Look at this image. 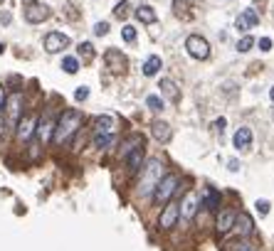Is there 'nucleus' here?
Masks as SVG:
<instances>
[{"label":"nucleus","instance_id":"4be33fe9","mask_svg":"<svg viewBox=\"0 0 274 251\" xmlns=\"http://www.w3.org/2000/svg\"><path fill=\"white\" fill-rule=\"evenodd\" d=\"M136 18H139L141 23L151 25V23H156V10L149 8V5H139V8H136Z\"/></svg>","mask_w":274,"mask_h":251},{"label":"nucleus","instance_id":"f3484780","mask_svg":"<svg viewBox=\"0 0 274 251\" xmlns=\"http://www.w3.org/2000/svg\"><path fill=\"white\" fill-rule=\"evenodd\" d=\"M151 133H153V138H156V140L168 143L173 131H171V126H168L166 121H153V123H151Z\"/></svg>","mask_w":274,"mask_h":251},{"label":"nucleus","instance_id":"c9c22d12","mask_svg":"<svg viewBox=\"0 0 274 251\" xmlns=\"http://www.w3.org/2000/svg\"><path fill=\"white\" fill-rule=\"evenodd\" d=\"M94 32H96L99 37H104V35L109 32V25H106V23H96V25H94Z\"/></svg>","mask_w":274,"mask_h":251},{"label":"nucleus","instance_id":"0eeeda50","mask_svg":"<svg viewBox=\"0 0 274 251\" xmlns=\"http://www.w3.org/2000/svg\"><path fill=\"white\" fill-rule=\"evenodd\" d=\"M50 18V8L45 3H37V0H28L25 3V20L32 25H40Z\"/></svg>","mask_w":274,"mask_h":251},{"label":"nucleus","instance_id":"2f4dec72","mask_svg":"<svg viewBox=\"0 0 274 251\" xmlns=\"http://www.w3.org/2000/svg\"><path fill=\"white\" fill-rule=\"evenodd\" d=\"M87 96H89V89H87V86H79V89L74 91V99H77V101H84Z\"/></svg>","mask_w":274,"mask_h":251},{"label":"nucleus","instance_id":"5701e85b","mask_svg":"<svg viewBox=\"0 0 274 251\" xmlns=\"http://www.w3.org/2000/svg\"><path fill=\"white\" fill-rule=\"evenodd\" d=\"M116 143V133H94V145L96 148H111Z\"/></svg>","mask_w":274,"mask_h":251},{"label":"nucleus","instance_id":"c756f323","mask_svg":"<svg viewBox=\"0 0 274 251\" xmlns=\"http://www.w3.org/2000/svg\"><path fill=\"white\" fill-rule=\"evenodd\" d=\"M252 47H254V37H242L237 42V52H249Z\"/></svg>","mask_w":274,"mask_h":251},{"label":"nucleus","instance_id":"2eb2a0df","mask_svg":"<svg viewBox=\"0 0 274 251\" xmlns=\"http://www.w3.org/2000/svg\"><path fill=\"white\" fill-rule=\"evenodd\" d=\"M235 217H237V212H235V209H230V207L220 209V214H217V231H220V234H227V231H232Z\"/></svg>","mask_w":274,"mask_h":251},{"label":"nucleus","instance_id":"393cba45","mask_svg":"<svg viewBox=\"0 0 274 251\" xmlns=\"http://www.w3.org/2000/svg\"><path fill=\"white\" fill-rule=\"evenodd\" d=\"M62 72L77 74V72H79V59H77V57H64V59H62Z\"/></svg>","mask_w":274,"mask_h":251},{"label":"nucleus","instance_id":"f03ea898","mask_svg":"<svg viewBox=\"0 0 274 251\" xmlns=\"http://www.w3.org/2000/svg\"><path fill=\"white\" fill-rule=\"evenodd\" d=\"M166 175V170H163V163L161 160H149V163H144V175H141V180H139V195L141 197H149L156 190V185L161 182V177Z\"/></svg>","mask_w":274,"mask_h":251},{"label":"nucleus","instance_id":"9d476101","mask_svg":"<svg viewBox=\"0 0 274 251\" xmlns=\"http://www.w3.org/2000/svg\"><path fill=\"white\" fill-rule=\"evenodd\" d=\"M35 128H37V118L30 116V113H25L20 121H18V126H15V131H18V140H30L35 136Z\"/></svg>","mask_w":274,"mask_h":251},{"label":"nucleus","instance_id":"aec40b11","mask_svg":"<svg viewBox=\"0 0 274 251\" xmlns=\"http://www.w3.org/2000/svg\"><path fill=\"white\" fill-rule=\"evenodd\" d=\"M158 86H161V94H163L166 99H171V101H178V99H181L178 84L173 82V79H168V77H166V79H161V84H158Z\"/></svg>","mask_w":274,"mask_h":251},{"label":"nucleus","instance_id":"ea45409f","mask_svg":"<svg viewBox=\"0 0 274 251\" xmlns=\"http://www.w3.org/2000/svg\"><path fill=\"white\" fill-rule=\"evenodd\" d=\"M215 128H217V131H222V128H225V118H217V123H215Z\"/></svg>","mask_w":274,"mask_h":251},{"label":"nucleus","instance_id":"412c9836","mask_svg":"<svg viewBox=\"0 0 274 251\" xmlns=\"http://www.w3.org/2000/svg\"><path fill=\"white\" fill-rule=\"evenodd\" d=\"M171 8H173V15H176V18H181V20H193V13H190V3H188V0H173Z\"/></svg>","mask_w":274,"mask_h":251},{"label":"nucleus","instance_id":"f704fd0d","mask_svg":"<svg viewBox=\"0 0 274 251\" xmlns=\"http://www.w3.org/2000/svg\"><path fill=\"white\" fill-rule=\"evenodd\" d=\"M235 28L240 30V32H249V25H247V20H244L242 15H240V18L235 20Z\"/></svg>","mask_w":274,"mask_h":251},{"label":"nucleus","instance_id":"79ce46f5","mask_svg":"<svg viewBox=\"0 0 274 251\" xmlns=\"http://www.w3.org/2000/svg\"><path fill=\"white\" fill-rule=\"evenodd\" d=\"M3 52H5V45H0V55H3Z\"/></svg>","mask_w":274,"mask_h":251},{"label":"nucleus","instance_id":"a19ab883","mask_svg":"<svg viewBox=\"0 0 274 251\" xmlns=\"http://www.w3.org/2000/svg\"><path fill=\"white\" fill-rule=\"evenodd\" d=\"M269 99H272V101H274V86H272V91H269Z\"/></svg>","mask_w":274,"mask_h":251},{"label":"nucleus","instance_id":"e433bc0d","mask_svg":"<svg viewBox=\"0 0 274 251\" xmlns=\"http://www.w3.org/2000/svg\"><path fill=\"white\" fill-rule=\"evenodd\" d=\"M232 251H257V249H254L252 244H247V241H237V244H235V249H232Z\"/></svg>","mask_w":274,"mask_h":251},{"label":"nucleus","instance_id":"72a5a7b5","mask_svg":"<svg viewBox=\"0 0 274 251\" xmlns=\"http://www.w3.org/2000/svg\"><path fill=\"white\" fill-rule=\"evenodd\" d=\"M257 45H259V50H262V52H269V50H272V40H269V37H262Z\"/></svg>","mask_w":274,"mask_h":251},{"label":"nucleus","instance_id":"423d86ee","mask_svg":"<svg viewBox=\"0 0 274 251\" xmlns=\"http://www.w3.org/2000/svg\"><path fill=\"white\" fill-rule=\"evenodd\" d=\"M178 219H181L178 204H176V202H168V204H163V209H161V214H158V229L168 231V229H173V226L178 224Z\"/></svg>","mask_w":274,"mask_h":251},{"label":"nucleus","instance_id":"c85d7f7f","mask_svg":"<svg viewBox=\"0 0 274 251\" xmlns=\"http://www.w3.org/2000/svg\"><path fill=\"white\" fill-rule=\"evenodd\" d=\"M146 104H149V109H151L153 113L163 111V99H161V96H156V94H151V96L146 99Z\"/></svg>","mask_w":274,"mask_h":251},{"label":"nucleus","instance_id":"6e6552de","mask_svg":"<svg viewBox=\"0 0 274 251\" xmlns=\"http://www.w3.org/2000/svg\"><path fill=\"white\" fill-rule=\"evenodd\" d=\"M5 106H8L5 123H8L10 131H15V126H18V121H20V111H23V96H20V94H13V96L5 101Z\"/></svg>","mask_w":274,"mask_h":251},{"label":"nucleus","instance_id":"f8f14e48","mask_svg":"<svg viewBox=\"0 0 274 251\" xmlns=\"http://www.w3.org/2000/svg\"><path fill=\"white\" fill-rule=\"evenodd\" d=\"M104 59H106V64L116 72V74H123L126 72V67H128V62H126V55L123 52H119L116 47H109L106 50V55H104Z\"/></svg>","mask_w":274,"mask_h":251},{"label":"nucleus","instance_id":"bb28decb","mask_svg":"<svg viewBox=\"0 0 274 251\" xmlns=\"http://www.w3.org/2000/svg\"><path fill=\"white\" fill-rule=\"evenodd\" d=\"M128 13H131V5H128L126 0H121V3L116 5V10H114V18H116V20H126Z\"/></svg>","mask_w":274,"mask_h":251},{"label":"nucleus","instance_id":"ddd939ff","mask_svg":"<svg viewBox=\"0 0 274 251\" xmlns=\"http://www.w3.org/2000/svg\"><path fill=\"white\" fill-rule=\"evenodd\" d=\"M146 163V150H144V145H136L128 155H126V167H128V172L131 175H136L141 167Z\"/></svg>","mask_w":274,"mask_h":251},{"label":"nucleus","instance_id":"7ed1b4c3","mask_svg":"<svg viewBox=\"0 0 274 251\" xmlns=\"http://www.w3.org/2000/svg\"><path fill=\"white\" fill-rule=\"evenodd\" d=\"M178 187H181V177H176V175H163L161 182H158L156 190H153V199H156L158 204H168V202H173V195L178 192Z\"/></svg>","mask_w":274,"mask_h":251},{"label":"nucleus","instance_id":"a211bd4d","mask_svg":"<svg viewBox=\"0 0 274 251\" xmlns=\"http://www.w3.org/2000/svg\"><path fill=\"white\" fill-rule=\"evenodd\" d=\"M94 133H116V121L111 116H99L94 121Z\"/></svg>","mask_w":274,"mask_h":251},{"label":"nucleus","instance_id":"1a4fd4ad","mask_svg":"<svg viewBox=\"0 0 274 251\" xmlns=\"http://www.w3.org/2000/svg\"><path fill=\"white\" fill-rule=\"evenodd\" d=\"M67 47H69V37H67V35H62V32H50V35L45 37V50H47L50 55L64 52Z\"/></svg>","mask_w":274,"mask_h":251},{"label":"nucleus","instance_id":"4468645a","mask_svg":"<svg viewBox=\"0 0 274 251\" xmlns=\"http://www.w3.org/2000/svg\"><path fill=\"white\" fill-rule=\"evenodd\" d=\"M232 231H235L237 236H249V234L254 231V222H252V217H249L247 212H237L235 224H232Z\"/></svg>","mask_w":274,"mask_h":251},{"label":"nucleus","instance_id":"58836bf2","mask_svg":"<svg viewBox=\"0 0 274 251\" xmlns=\"http://www.w3.org/2000/svg\"><path fill=\"white\" fill-rule=\"evenodd\" d=\"M227 167L235 172V170H240V163H237V160H230V163H227Z\"/></svg>","mask_w":274,"mask_h":251},{"label":"nucleus","instance_id":"39448f33","mask_svg":"<svg viewBox=\"0 0 274 251\" xmlns=\"http://www.w3.org/2000/svg\"><path fill=\"white\" fill-rule=\"evenodd\" d=\"M55 126H57V121L52 118V113H50V111H42V116L37 118V128H35V136L40 138V143H42V145H47V143L52 140Z\"/></svg>","mask_w":274,"mask_h":251},{"label":"nucleus","instance_id":"a878e982","mask_svg":"<svg viewBox=\"0 0 274 251\" xmlns=\"http://www.w3.org/2000/svg\"><path fill=\"white\" fill-rule=\"evenodd\" d=\"M242 18H244V20H247V25H249V30H252V28H257V25H259V15L254 13V8H247V10H244V13H242Z\"/></svg>","mask_w":274,"mask_h":251},{"label":"nucleus","instance_id":"473e14b6","mask_svg":"<svg viewBox=\"0 0 274 251\" xmlns=\"http://www.w3.org/2000/svg\"><path fill=\"white\" fill-rule=\"evenodd\" d=\"M257 212L259 214H269V202L267 199H257Z\"/></svg>","mask_w":274,"mask_h":251},{"label":"nucleus","instance_id":"4c0bfd02","mask_svg":"<svg viewBox=\"0 0 274 251\" xmlns=\"http://www.w3.org/2000/svg\"><path fill=\"white\" fill-rule=\"evenodd\" d=\"M3 109H5V89L0 86V111H3Z\"/></svg>","mask_w":274,"mask_h":251},{"label":"nucleus","instance_id":"9b49d317","mask_svg":"<svg viewBox=\"0 0 274 251\" xmlns=\"http://www.w3.org/2000/svg\"><path fill=\"white\" fill-rule=\"evenodd\" d=\"M198 207H200V199H198V195L188 192V195L183 197V202L178 204V209H181V217L185 219V222H190V219L198 214Z\"/></svg>","mask_w":274,"mask_h":251},{"label":"nucleus","instance_id":"7c9ffc66","mask_svg":"<svg viewBox=\"0 0 274 251\" xmlns=\"http://www.w3.org/2000/svg\"><path fill=\"white\" fill-rule=\"evenodd\" d=\"M121 37L126 40V42H136V28H131V25H126V28L121 30Z\"/></svg>","mask_w":274,"mask_h":251},{"label":"nucleus","instance_id":"20e7f679","mask_svg":"<svg viewBox=\"0 0 274 251\" xmlns=\"http://www.w3.org/2000/svg\"><path fill=\"white\" fill-rule=\"evenodd\" d=\"M185 50H188V55L193 57V59H200V62H205V59L210 57V45H208V40L200 37V35H190V37L185 40Z\"/></svg>","mask_w":274,"mask_h":251},{"label":"nucleus","instance_id":"cd10ccee","mask_svg":"<svg viewBox=\"0 0 274 251\" xmlns=\"http://www.w3.org/2000/svg\"><path fill=\"white\" fill-rule=\"evenodd\" d=\"M77 52H79V57H82V59H87V62H91V59H94V47H91L89 42H82V45L77 47Z\"/></svg>","mask_w":274,"mask_h":251},{"label":"nucleus","instance_id":"f257e3e1","mask_svg":"<svg viewBox=\"0 0 274 251\" xmlns=\"http://www.w3.org/2000/svg\"><path fill=\"white\" fill-rule=\"evenodd\" d=\"M79 121H82L79 111H74V109H64V111L60 113V118H57V126H55L52 140H55L57 145L67 143V140L77 133V128H79Z\"/></svg>","mask_w":274,"mask_h":251},{"label":"nucleus","instance_id":"dca6fc26","mask_svg":"<svg viewBox=\"0 0 274 251\" xmlns=\"http://www.w3.org/2000/svg\"><path fill=\"white\" fill-rule=\"evenodd\" d=\"M232 145H235L240 153L249 150V145H252V131H249L247 126L237 128V131H235V138H232Z\"/></svg>","mask_w":274,"mask_h":251},{"label":"nucleus","instance_id":"b1692460","mask_svg":"<svg viewBox=\"0 0 274 251\" xmlns=\"http://www.w3.org/2000/svg\"><path fill=\"white\" fill-rule=\"evenodd\" d=\"M158 69H161V57H156V55L149 57L146 64H144V74H146V77H156Z\"/></svg>","mask_w":274,"mask_h":251},{"label":"nucleus","instance_id":"6ab92c4d","mask_svg":"<svg viewBox=\"0 0 274 251\" xmlns=\"http://www.w3.org/2000/svg\"><path fill=\"white\" fill-rule=\"evenodd\" d=\"M200 207L205 209H217L220 207V192L215 187H205L203 190V199H200Z\"/></svg>","mask_w":274,"mask_h":251}]
</instances>
